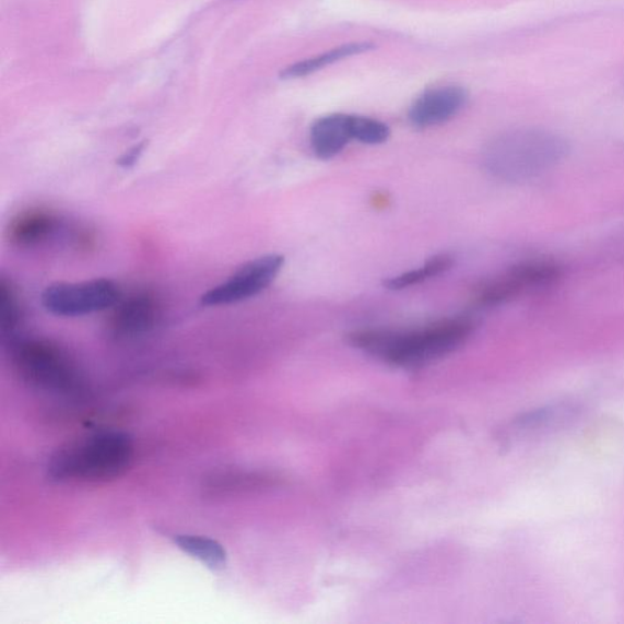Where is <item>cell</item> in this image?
Listing matches in <instances>:
<instances>
[{"label":"cell","instance_id":"cell-1","mask_svg":"<svg viewBox=\"0 0 624 624\" xmlns=\"http://www.w3.org/2000/svg\"><path fill=\"white\" fill-rule=\"evenodd\" d=\"M473 330L469 317H451L410 331H354L348 334V343L389 365L417 368L457 351Z\"/></svg>","mask_w":624,"mask_h":624},{"label":"cell","instance_id":"cell-2","mask_svg":"<svg viewBox=\"0 0 624 624\" xmlns=\"http://www.w3.org/2000/svg\"><path fill=\"white\" fill-rule=\"evenodd\" d=\"M133 444L120 432H104L71 444L56 454L49 464L52 479L59 481H108L130 468Z\"/></svg>","mask_w":624,"mask_h":624},{"label":"cell","instance_id":"cell-3","mask_svg":"<svg viewBox=\"0 0 624 624\" xmlns=\"http://www.w3.org/2000/svg\"><path fill=\"white\" fill-rule=\"evenodd\" d=\"M565 142L548 131L525 130L502 137L492 146L490 164L506 178H525L544 173L565 154Z\"/></svg>","mask_w":624,"mask_h":624},{"label":"cell","instance_id":"cell-4","mask_svg":"<svg viewBox=\"0 0 624 624\" xmlns=\"http://www.w3.org/2000/svg\"><path fill=\"white\" fill-rule=\"evenodd\" d=\"M17 372L39 388L70 393L82 386L79 368L62 349L49 341L26 340L12 344Z\"/></svg>","mask_w":624,"mask_h":624},{"label":"cell","instance_id":"cell-5","mask_svg":"<svg viewBox=\"0 0 624 624\" xmlns=\"http://www.w3.org/2000/svg\"><path fill=\"white\" fill-rule=\"evenodd\" d=\"M40 301L51 315L82 317L114 308L121 301V291L108 279L56 282L42 293Z\"/></svg>","mask_w":624,"mask_h":624},{"label":"cell","instance_id":"cell-6","mask_svg":"<svg viewBox=\"0 0 624 624\" xmlns=\"http://www.w3.org/2000/svg\"><path fill=\"white\" fill-rule=\"evenodd\" d=\"M284 266V258L270 254L243 263L231 276L205 292L200 304L207 308L248 301L270 287Z\"/></svg>","mask_w":624,"mask_h":624},{"label":"cell","instance_id":"cell-7","mask_svg":"<svg viewBox=\"0 0 624 624\" xmlns=\"http://www.w3.org/2000/svg\"><path fill=\"white\" fill-rule=\"evenodd\" d=\"M558 276L560 269L552 262H523L504 273L503 276L479 285L474 292V299L484 306L501 305L527 290L553 283Z\"/></svg>","mask_w":624,"mask_h":624},{"label":"cell","instance_id":"cell-8","mask_svg":"<svg viewBox=\"0 0 624 624\" xmlns=\"http://www.w3.org/2000/svg\"><path fill=\"white\" fill-rule=\"evenodd\" d=\"M468 101V90L455 84L429 89L411 104L409 121L417 129L441 125L457 116Z\"/></svg>","mask_w":624,"mask_h":624},{"label":"cell","instance_id":"cell-9","mask_svg":"<svg viewBox=\"0 0 624 624\" xmlns=\"http://www.w3.org/2000/svg\"><path fill=\"white\" fill-rule=\"evenodd\" d=\"M119 303L110 321L116 337H136L151 331L161 317V304L151 294H136Z\"/></svg>","mask_w":624,"mask_h":624},{"label":"cell","instance_id":"cell-10","mask_svg":"<svg viewBox=\"0 0 624 624\" xmlns=\"http://www.w3.org/2000/svg\"><path fill=\"white\" fill-rule=\"evenodd\" d=\"M60 224L58 215L48 209H28L10 222L8 234L15 246L32 248L44 245L55 236Z\"/></svg>","mask_w":624,"mask_h":624},{"label":"cell","instance_id":"cell-11","mask_svg":"<svg viewBox=\"0 0 624 624\" xmlns=\"http://www.w3.org/2000/svg\"><path fill=\"white\" fill-rule=\"evenodd\" d=\"M353 140L351 115L331 114L316 120L310 130V143L316 156L332 158Z\"/></svg>","mask_w":624,"mask_h":624},{"label":"cell","instance_id":"cell-12","mask_svg":"<svg viewBox=\"0 0 624 624\" xmlns=\"http://www.w3.org/2000/svg\"><path fill=\"white\" fill-rule=\"evenodd\" d=\"M375 48L376 46L372 42H352V44L338 46L321 52L319 56L292 63V66L281 71L280 78L282 80H295L310 76L313 73L331 67L335 62L365 55V52L373 51Z\"/></svg>","mask_w":624,"mask_h":624},{"label":"cell","instance_id":"cell-13","mask_svg":"<svg viewBox=\"0 0 624 624\" xmlns=\"http://www.w3.org/2000/svg\"><path fill=\"white\" fill-rule=\"evenodd\" d=\"M174 542L184 553L199 560L200 563L210 569L219 570L226 565L227 555L225 549L214 539L181 534L175 535Z\"/></svg>","mask_w":624,"mask_h":624},{"label":"cell","instance_id":"cell-14","mask_svg":"<svg viewBox=\"0 0 624 624\" xmlns=\"http://www.w3.org/2000/svg\"><path fill=\"white\" fill-rule=\"evenodd\" d=\"M452 266L454 258L449 254H440V256L429 259L425 266L416 270H411L387 280L385 285L390 291L405 290L412 287V285L440 276L441 273L449 271Z\"/></svg>","mask_w":624,"mask_h":624},{"label":"cell","instance_id":"cell-15","mask_svg":"<svg viewBox=\"0 0 624 624\" xmlns=\"http://www.w3.org/2000/svg\"><path fill=\"white\" fill-rule=\"evenodd\" d=\"M21 320V306L17 294L5 279L0 282V326L5 337H13Z\"/></svg>","mask_w":624,"mask_h":624},{"label":"cell","instance_id":"cell-16","mask_svg":"<svg viewBox=\"0 0 624 624\" xmlns=\"http://www.w3.org/2000/svg\"><path fill=\"white\" fill-rule=\"evenodd\" d=\"M351 132L353 140L369 145L382 144L390 136L388 125L360 115H351Z\"/></svg>","mask_w":624,"mask_h":624},{"label":"cell","instance_id":"cell-17","mask_svg":"<svg viewBox=\"0 0 624 624\" xmlns=\"http://www.w3.org/2000/svg\"><path fill=\"white\" fill-rule=\"evenodd\" d=\"M145 143H141L139 145H134L131 148L129 152H126L119 158V165L123 168L132 167L137 162L140 161L143 152H144Z\"/></svg>","mask_w":624,"mask_h":624}]
</instances>
